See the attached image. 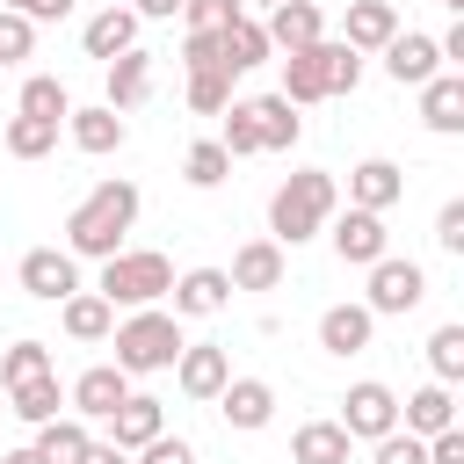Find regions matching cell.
I'll return each mask as SVG.
<instances>
[{"label": "cell", "mask_w": 464, "mask_h": 464, "mask_svg": "<svg viewBox=\"0 0 464 464\" xmlns=\"http://www.w3.org/2000/svg\"><path fill=\"white\" fill-rule=\"evenodd\" d=\"M130 225H138V188L130 181H94L65 218V254L72 261H109V254H123Z\"/></svg>", "instance_id": "1"}, {"label": "cell", "mask_w": 464, "mask_h": 464, "mask_svg": "<svg viewBox=\"0 0 464 464\" xmlns=\"http://www.w3.org/2000/svg\"><path fill=\"white\" fill-rule=\"evenodd\" d=\"M334 203H341L334 174H326V167H297V174L268 196V232H276V246H304V239L334 218Z\"/></svg>", "instance_id": "2"}, {"label": "cell", "mask_w": 464, "mask_h": 464, "mask_svg": "<svg viewBox=\"0 0 464 464\" xmlns=\"http://www.w3.org/2000/svg\"><path fill=\"white\" fill-rule=\"evenodd\" d=\"M109 334H116V370H123V377L174 370V355L188 348V341H181V319H174V312H152V304L130 312L123 326H109Z\"/></svg>", "instance_id": "3"}, {"label": "cell", "mask_w": 464, "mask_h": 464, "mask_svg": "<svg viewBox=\"0 0 464 464\" xmlns=\"http://www.w3.org/2000/svg\"><path fill=\"white\" fill-rule=\"evenodd\" d=\"M94 290H102L109 304H138V312H145V304H160V297L174 290V268H167V254H130V246H123V254L102 261V283H94Z\"/></svg>", "instance_id": "4"}, {"label": "cell", "mask_w": 464, "mask_h": 464, "mask_svg": "<svg viewBox=\"0 0 464 464\" xmlns=\"http://www.w3.org/2000/svg\"><path fill=\"white\" fill-rule=\"evenodd\" d=\"M392 428H399V392L377 384V377L348 384V399H341V435H348V442H377V435H392Z\"/></svg>", "instance_id": "5"}, {"label": "cell", "mask_w": 464, "mask_h": 464, "mask_svg": "<svg viewBox=\"0 0 464 464\" xmlns=\"http://www.w3.org/2000/svg\"><path fill=\"white\" fill-rule=\"evenodd\" d=\"M428 297V276H420V261H370V297H362V312L370 319H392V312H413Z\"/></svg>", "instance_id": "6"}, {"label": "cell", "mask_w": 464, "mask_h": 464, "mask_svg": "<svg viewBox=\"0 0 464 464\" xmlns=\"http://www.w3.org/2000/svg\"><path fill=\"white\" fill-rule=\"evenodd\" d=\"M22 290L44 297V304H65V297L80 290V261H72L65 246H29V254H22Z\"/></svg>", "instance_id": "7"}, {"label": "cell", "mask_w": 464, "mask_h": 464, "mask_svg": "<svg viewBox=\"0 0 464 464\" xmlns=\"http://www.w3.org/2000/svg\"><path fill=\"white\" fill-rule=\"evenodd\" d=\"M326 65H334V44H326V36H319L312 51H290V58H283V102H290V109H304V102H326V94H334Z\"/></svg>", "instance_id": "8"}, {"label": "cell", "mask_w": 464, "mask_h": 464, "mask_svg": "<svg viewBox=\"0 0 464 464\" xmlns=\"http://www.w3.org/2000/svg\"><path fill=\"white\" fill-rule=\"evenodd\" d=\"M384 72H392L399 87H428V80L442 72V51H435V36H420V29H399V36L384 44Z\"/></svg>", "instance_id": "9"}, {"label": "cell", "mask_w": 464, "mask_h": 464, "mask_svg": "<svg viewBox=\"0 0 464 464\" xmlns=\"http://www.w3.org/2000/svg\"><path fill=\"white\" fill-rule=\"evenodd\" d=\"M384 239H392V232H384V218H377V210H355V203H348V210L334 218V254H341V261H355V268L384 261Z\"/></svg>", "instance_id": "10"}, {"label": "cell", "mask_w": 464, "mask_h": 464, "mask_svg": "<svg viewBox=\"0 0 464 464\" xmlns=\"http://www.w3.org/2000/svg\"><path fill=\"white\" fill-rule=\"evenodd\" d=\"M174 384H181L188 399H218V392L232 384V355H225V348H210V341H196V348H181V355H174Z\"/></svg>", "instance_id": "11"}, {"label": "cell", "mask_w": 464, "mask_h": 464, "mask_svg": "<svg viewBox=\"0 0 464 464\" xmlns=\"http://www.w3.org/2000/svg\"><path fill=\"white\" fill-rule=\"evenodd\" d=\"M123 399H130V377H123L116 362H94V370L72 377V413H80V420H109Z\"/></svg>", "instance_id": "12"}, {"label": "cell", "mask_w": 464, "mask_h": 464, "mask_svg": "<svg viewBox=\"0 0 464 464\" xmlns=\"http://www.w3.org/2000/svg\"><path fill=\"white\" fill-rule=\"evenodd\" d=\"M399 36V7L392 0H348V22H341V44L362 58V51H384Z\"/></svg>", "instance_id": "13"}, {"label": "cell", "mask_w": 464, "mask_h": 464, "mask_svg": "<svg viewBox=\"0 0 464 464\" xmlns=\"http://www.w3.org/2000/svg\"><path fill=\"white\" fill-rule=\"evenodd\" d=\"M399 196H406V174H399L392 160H362V167H348V203H355V210H377V218H384Z\"/></svg>", "instance_id": "14"}, {"label": "cell", "mask_w": 464, "mask_h": 464, "mask_svg": "<svg viewBox=\"0 0 464 464\" xmlns=\"http://www.w3.org/2000/svg\"><path fill=\"white\" fill-rule=\"evenodd\" d=\"M174 319H210V312H225V297H232V283H225V268H188V276H174Z\"/></svg>", "instance_id": "15"}, {"label": "cell", "mask_w": 464, "mask_h": 464, "mask_svg": "<svg viewBox=\"0 0 464 464\" xmlns=\"http://www.w3.org/2000/svg\"><path fill=\"white\" fill-rule=\"evenodd\" d=\"M152 435H167V406L145 399V392H130V399L109 413V442H116V450H145Z\"/></svg>", "instance_id": "16"}, {"label": "cell", "mask_w": 464, "mask_h": 464, "mask_svg": "<svg viewBox=\"0 0 464 464\" xmlns=\"http://www.w3.org/2000/svg\"><path fill=\"white\" fill-rule=\"evenodd\" d=\"M261 29H268V51H312L326 22H319V7H312V0H283V7H268V22H261Z\"/></svg>", "instance_id": "17"}, {"label": "cell", "mask_w": 464, "mask_h": 464, "mask_svg": "<svg viewBox=\"0 0 464 464\" xmlns=\"http://www.w3.org/2000/svg\"><path fill=\"white\" fill-rule=\"evenodd\" d=\"M370 334H377V319H370L362 304H326V312H319V348H326V355H362Z\"/></svg>", "instance_id": "18"}, {"label": "cell", "mask_w": 464, "mask_h": 464, "mask_svg": "<svg viewBox=\"0 0 464 464\" xmlns=\"http://www.w3.org/2000/svg\"><path fill=\"white\" fill-rule=\"evenodd\" d=\"M218 413H225L232 428H246V435H254V428H268V420H276V392H268L261 377H232V384L218 392Z\"/></svg>", "instance_id": "19"}, {"label": "cell", "mask_w": 464, "mask_h": 464, "mask_svg": "<svg viewBox=\"0 0 464 464\" xmlns=\"http://www.w3.org/2000/svg\"><path fill=\"white\" fill-rule=\"evenodd\" d=\"M80 44H87V58H123V51H138V14L130 7H102L87 29H80Z\"/></svg>", "instance_id": "20"}, {"label": "cell", "mask_w": 464, "mask_h": 464, "mask_svg": "<svg viewBox=\"0 0 464 464\" xmlns=\"http://www.w3.org/2000/svg\"><path fill=\"white\" fill-rule=\"evenodd\" d=\"M225 283H232V290H276V283H283V246H276V239H246V246L232 254V268H225Z\"/></svg>", "instance_id": "21"}, {"label": "cell", "mask_w": 464, "mask_h": 464, "mask_svg": "<svg viewBox=\"0 0 464 464\" xmlns=\"http://www.w3.org/2000/svg\"><path fill=\"white\" fill-rule=\"evenodd\" d=\"M420 123L442 130V138L464 130V80H457V72H435V80L420 87Z\"/></svg>", "instance_id": "22"}, {"label": "cell", "mask_w": 464, "mask_h": 464, "mask_svg": "<svg viewBox=\"0 0 464 464\" xmlns=\"http://www.w3.org/2000/svg\"><path fill=\"white\" fill-rule=\"evenodd\" d=\"M399 420H406V435H442V428H457V399H450V384H420L406 406H399Z\"/></svg>", "instance_id": "23"}, {"label": "cell", "mask_w": 464, "mask_h": 464, "mask_svg": "<svg viewBox=\"0 0 464 464\" xmlns=\"http://www.w3.org/2000/svg\"><path fill=\"white\" fill-rule=\"evenodd\" d=\"M218 58H225V72H254V65L268 58V29H261L254 14L225 22V29H218Z\"/></svg>", "instance_id": "24"}, {"label": "cell", "mask_w": 464, "mask_h": 464, "mask_svg": "<svg viewBox=\"0 0 464 464\" xmlns=\"http://www.w3.org/2000/svg\"><path fill=\"white\" fill-rule=\"evenodd\" d=\"M348 435H341V420H304L297 435H290V464H348Z\"/></svg>", "instance_id": "25"}, {"label": "cell", "mask_w": 464, "mask_h": 464, "mask_svg": "<svg viewBox=\"0 0 464 464\" xmlns=\"http://www.w3.org/2000/svg\"><path fill=\"white\" fill-rule=\"evenodd\" d=\"M152 94V58L145 51H123V58H109V109L123 116V109H138Z\"/></svg>", "instance_id": "26"}, {"label": "cell", "mask_w": 464, "mask_h": 464, "mask_svg": "<svg viewBox=\"0 0 464 464\" xmlns=\"http://www.w3.org/2000/svg\"><path fill=\"white\" fill-rule=\"evenodd\" d=\"M65 130H72V145H80V152H116V145H123V116H116L109 102L72 109V116H65Z\"/></svg>", "instance_id": "27"}, {"label": "cell", "mask_w": 464, "mask_h": 464, "mask_svg": "<svg viewBox=\"0 0 464 464\" xmlns=\"http://www.w3.org/2000/svg\"><path fill=\"white\" fill-rule=\"evenodd\" d=\"M58 312H65V334H72V341H109V326H116V304H109L102 290H72Z\"/></svg>", "instance_id": "28"}, {"label": "cell", "mask_w": 464, "mask_h": 464, "mask_svg": "<svg viewBox=\"0 0 464 464\" xmlns=\"http://www.w3.org/2000/svg\"><path fill=\"white\" fill-rule=\"evenodd\" d=\"M254 123H261V152H290L297 145V109L283 102V94H254Z\"/></svg>", "instance_id": "29"}, {"label": "cell", "mask_w": 464, "mask_h": 464, "mask_svg": "<svg viewBox=\"0 0 464 464\" xmlns=\"http://www.w3.org/2000/svg\"><path fill=\"white\" fill-rule=\"evenodd\" d=\"M87 442H94V435H87V420L72 413V420H44L29 450H36L44 464H80V450H87Z\"/></svg>", "instance_id": "30"}, {"label": "cell", "mask_w": 464, "mask_h": 464, "mask_svg": "<svg viewBox=\"0 0 464 464\" xmlns=\"http://www.w3.org/2000/svg\"><path fill=\"white\" fill-rule=\"evenodd\" d=\"M14 116H44V123H65V116H72V94H65V80H51V72L22 80V109H14Z\"/></svg>", "instance_id": "31"}, {"label": "cell", "mask_w": 464, "mask_h": 464, "mask_svg": "<svg viewBox=\"0 0 464 464\" xmlns=\"http://www.w3.org/2000/svg\"><path fill=\"white\" fill-rule=\"evenodd\" d=\"M36 377H51V348H44V341H14V348L0 355V384L14 392V384H36Z\"/></svg>", "instance_id": "32"}, {"label": "cell", "mask_w": 464, "mask_h": 464, "mask_svg": "<svg viewBox=\"0 0 464 464\" xmlns=\"http://www.w3.org/2000/svg\"><path fill=\"white\" fill-rule=\"evenodd\" d=\"M58 370L51 377H36V384H14V420H29V428H44V420H58Z\"/></svg>", "instance_id": "33"}, {"label": "cell", "mask_w": 464, "mask_h": 464, "mask_svg": "<svg viewBox=\"0 0 464 464\" xmlns=\"http://www.w3.org/2000/svg\"><path fill=\"white\" fill-rule=\"evenodd\" d=\"M188 109H203V116H225V109H232V72H225V65H203V72H188Z\"/></svg>", "instance_id": "34"}, {"label": "cell", "mask_w": 464, "mask_h": 464, "mask_svg": "<svg viewBox=\"0 0 464 464\" xmlns=\"http://www.w3.org/2000/svg\"><path fill=\"white\" fill-rule=\"evenodd\" d=\"M58 145V123H44V116H7V152L14 160H44Z\"/></svg>", "instance_id": "35"}, {"label": "cell", "mask_w": 464, "mask_h": 464, "mask_svg": "<svg viewBox=\"0 0 464 464\" xmlns=\"http://www.w3.org/2000/svg\"><path fill=\"white\" fill-rule=\"evenodd\" d=\"M181 174H188V188H218V181L232 174V160H225V145H218V138H203V145H188V152H181Z\"/></svg>", "instance_id": "36"}, {"label": "cell", "mask_w": 464, "mask_h": 464, "mask_svg": "<svg viewBox=\"0 0 464 464\" xmlns=\"http://www.w3.org/2000/svg\"><path fill=\"white\" fill-rule=\"evenodd\" d=\"M225 160H246V152H261V123H254V102H232L225 109Z\"/></svg>", "instance_id": "37"}, {"label": "cell", "mask_w": 464, "mask_h": 464, "mask_svg": "<svg viewBox=\"0 0 464 464\" xmlns=\"http://www.w3.org/2000/svg\"><path fill=\"white\" fill-rule=\"evenodd\" d=\"M428 362H435V384H457L464 377V326H435Z\"/></svg>", "instance_id": "38"}, {"label": "cell", "mask_w": 464, "mask_h": 464, "mask_svg": "<svg viewBox=\"0 0 464 464\" xmlns=\"http://www.w3.org/2000/svg\"><path fill=\"white\" fill-rule=\"evenodd\" d=\"M181 14H188V36H218V29L239 22L246 7H239V0H181Z\"/></svg>", "instance_id": "39"}, {"label": "cell", "mask_w": 464, "mask_h": 464, "mask_svg": "<svg viewBox=\"0 0 464 464\" xmlns=\"http://www.w3.org/2000/svg\"><path fill=\"white\" fill-rule=\"evenodd\" d=\"M29 51H36V22H22V14L0 7V65H22Z\"/></svg>", "instance_id": "40"}, {"label": "cell", "mask_w": 464, "mask_h": 464, "mask_svg": "<svg viewBox=\"0 0 464 464\" xmlns=\"http://www.w3.org/2000/svg\"><path fill=\"white\" fill-rule=\"evenodd\" d=\"M370 464H428V442L392 428V435H377V457H370Z\"/></svg>", "instance_id": "41"}, {"label": "cell", "mask_w": 464, "mask_h": 464, "mask_svg": "<svg viewBox=\"0 0 464 464\" xmlns=\"http://www.w3.org/2000/svg\"><path fill=\"white\" fill-rule=\"evenodd\" d=\"M138 464H196V450H188L181 435H152V442L138 450Z\"/></svg>", "instance_id": "42"}, {"label": "cell", "mask_w": 464, "mask_h": 464, "mask_svg": "<svg viewBox=\"0 0 464 464\" xmlns=\"http://www.w3.org/2000/svg\"><path fill=\"white\" fill-rule=\"evenodd\" d=\"M326 80H334V94H355V80H362V58H355L348 44H334V65H326Z\"/></svg>", "instance_id": "43"}, {"label": "cell", "mask_w": 464, "mask_h": 464, "mask_svg": "<svg viewBox=\"0 0 464 464\" xmlns=\"http://www.w3.org/2000/svg\"><path fill=\"white\" fill-rule=\"evenodd\" d=\"M435 246H442V254H464V203H442V218H435Z\"/></svg>", "instance_id": "44"}, {"label": "cell", "mask_w": 464, "mask_h": 464, "mask_svg": "<svg viewBox=\"0 0 464 464\" xmlns=\"http://www.w3.org/2000/svg\"><path fill=\"white\" fill-rule=\"evenodd\" d=\"M7 14H22V22H65L72 14V0H0Z\"/></svg>", "instance_id": "45"}, {"label": "cell", "mask_w": 464, "mask_h": 464, "mask_svg": "<svg viewBox=\"0 0 464 464\" xmlns=\"http://www.w3.org/2000/svg\"><path fill=\"white\" fill-rule=\"evenodd\" d=\"M428 464H464V428H442V435H428Z\"/></svg>", "instance_id": "46"}, {"label": "cell", "mask_w": 464, "mask_h": 464, "mask_svg": "<svg viewBox=\"0 0 464 464\" xmlns=\"http://www.w3.org/2000/svg\"><path fill=\"white\" fill-rule=\"evenodd\" d=\"M181 65H188V72H203V65H225V58H218V36H188V44H181Z\"/></svg>", "instance_id": "47"}, {"label": "cell", "mask_w": 464, "mask_h": 464, "mask_svg": "<svg viewBox=\"0 0 464 464\" xmlns=\"http://www.w3.org/2000/svg\"><path fill=\"white\" fill-rule=\"evenodd\" d=\"M80 464H130V450H116V442H87Z\"/></svg>", "instance_id": "48"}, {"label": "cell", "mask_w": 464, "mask_h": 464, "mask_svg": "<svg viewBox=\"0 0 464 464\" xmlns=\"http://www.w3.org/2000/svg\"><path fill=\"white\" fill-rule=\"evenodd\" d=\"M130 14H138V22H167V14H181V0H138Z\"/></svg>", "instance_id": "49"}, {"label": "cell", "mask_w": 464, "mask_h": 464, "mask_svg": "<svg viewBox=\"0 0 464 464\" xmlns=\"http://www.w3.org/2000/svg\"><path fill=\"white\" fill-rule=\"evenodd\" d=\"M0 464H44V457H36V450H29V442H22V450H7V457H0Z\"/></svg>", "instance_id": "50"}, {"label": "cell", "mask_w": 464, "mask_h": 464, "mask_svg": "<svg viewBox=\"0 0 464 464\" xmlns=\"http://www.w3.org/2000/svg\"><path fill=\"white\" fill-rule=\"evenodd\" d=\"M239 7H246V0H239ZM254 7H283V0H254Z\"/></svg>", "instance_id": "51"}, {"label": "cell", "mask_w": 464, "mask_h": 464, "mask_svg": "<svg viewBox=\"0 0 464 464\" xmlns=\"http://www.w3.org/2000/svg\"><path fill=\"white\" fill-rule=\"evenodd\" d=\"M442 7H464V0H442Z\"/></svg>", "instance_id": "52"}]
</instances>
